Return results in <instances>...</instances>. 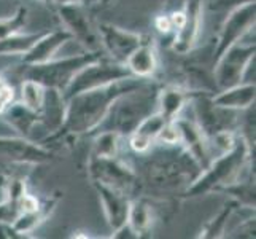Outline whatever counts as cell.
Masks as SVG:
<instances>
[{
  "mask_svg": "<svg viewBox=\"0 0 256 239\" xmlns=\"http://www.w3.org/2000/svg\"><path fill=\"white\" fill-rule=\"evenodd\" d=\"M60 18L66 24L67 31L72 34V37L90 50H96L100 45L99 34H97L88 20V16L78 4L75 5H60Z\"/></svg>",
  "mask_w": 256,
  "mask_h": 239,
  "instance_id": "obj_8",
  "label": "cell"
},
{
  "mask_svg": "<svg viewBox=\"0 0 256 239\" xmlns=\"http://www.w3.org/2000/svg\"><path fill=\"white\" fill-rule=\"evenodd\" d=\"M97 34H99L100 43L107 48V51L118 61V63H122V61L126 63V59L130 53L137 47L142 45L138 35L128 32L124 29L114 28V26H110V24L99 26Z\"/></svg>",
  "mask_w": 256,
  "mask_h": 239,
  "instance_id": "obj_7",
  "label": "cell"
},
{
  "mask_svg": "<svg viewBox=\"0 0 256 239\" xmlns=\"http://www.w3.org/2000/svg\"><path fill=\"white\" fill-rule=\"evenodd\" d=\"M254 101V85L244 83L234 85L218 94L214 99V105L223 109H246Z\"/></svg>",
  "mask_w": 256,
  "mask_h": 239,
  "instance_id": "obj_15",
  "label": "cell"
},
{
  "mask_svg": "<svg viewBox=\"0 0 256 239\" xmlns=\"http://www.w3.org/2000/svg\"><path fill=\"white\" fill-rule=\"evenodd\" d=\"M43 96H45V88L40 83L34 82L30 78L24 80V83L21 86V97H22V104L29 110L35 113H38L42 110Z\"/></svg>",
  "mask_w": 256,
  "mask_h": 239,
  "instance_id": "obj_20",
  "label": "cell"
},
{
  "mask_svg": "<svg viewBox=\"0 0 256 239\" xmlns=\"http://www.w3.org/2000/svg\"><path fill=\"white\" fill-rule=\"evenodd\" d=\"M188 21V15L184 12H176L170 16V23H172V28H175L176 31H180L184 28V24Z\"/></svg>",
  "mask_w": 256,
  "mask_h": 239,
  "instance_id": "obj_27",
  "label": "cell"
},
{
  "mask_svg": "<svg viewBox=\"0 0 256 239\" xmlns=\"http://www.w3.org/2000/svg\"><path fill=\"white\" fill-rule=\"evenodd\" d=\"M156 29H160L161 32H170L172 29V23L169 16H158L156 18Z\"/></svg>",
  "mask_w": 256,
  "mask_h": 239,
  "instance_id": "obj_28",
  "label": "cell"
},
{
  "mask_svg": "<svg viewBox=\"0 0 256 239\" xmlns=\"http://www.w3.org/2000/svg\"><path fill=\"white\" fill-rule=\"evenodd\" d=\"M128 222H130V226L136 229V231H142L150 225V212L144 204H136L129 207V217Z\"/></svg>",
  "mask_w": 256,
  "mask_h": 239,
  "instance_id": "obj_24",
  "label": "cell"
},
{
  "mask_svg": "<svg viewBox=\"0 0 256 239\" xmlns=\"http://www.w3.org/2000/svg\"><path fill=\"white\" fill-rule=\"evenodd\" d=\"M186 15H188V21L184 24V28L178 31V37L175 39V50H178L182 53L190 50L198 39V34L200 29V7L198 4L192 5L191 16L190 13Z\"/></svg>",
  "mask_w": 256,
  "mask_h": 239,
  "instance_id": "obj_17",
  "label": "cell"
},
{
  "mask_svg": "<svg viewBox=\"0 0 256 239\" xmlns=\"http://www.w3.org/2000/svg\"><path fill=\"white\" fill-rule=\"evenodd\" d=\"M132 72L128 69L126 64L114 63V64H105L94 61V63L82 67L78 72L72 77L68 85L62 90L64 99H70L75 94H80L83 91H90L94 88H100L105 85H110L120 80L130 78Z\"/></svg>",
  "mask_w": 256,
  "mask_h": 239,
  "instance_id": "obj_2",
  "label": "cell"
},
{
  "mask_svg": "<svg viewBox=\"0 0 256 239\" xmlns=\"http://www.w3.org/2000/svg\"><path fill=\"white\" fill-rule=\"evenodd\" d=\"M4 86H6V85H5V82H4V78H2V77H0V90H2V88H4Z\"/></svg>",
  "mask_w": 256,
  "mask_h": 239,
  "instance_id": "obj_30",
  "label": "cell"
},
{
  "mask_svg": "<svg viewBox=\"0 0 256 239\" xmlns=\"http://www.w3.org/2000/svg\"><path fill=\"white\" fill-rule=\"evenodd\" d=\"M126 66L132 72V75L150 77L158 67L156 53H154V50L152 47L140 45L128 56Z\"/></svg>",
  "mask_w": 256,
  "mask_h": 239,
  "instance_id": "obj_16",
  "label": "cell"
},
{
  "mask_svg": "<svg viewBox=\"0 0 256 239\" xmlns=\"http://www.w3.org/2000/svg\"><path fill=\"white\" fill-rule=\"evenodd\" d=\"M0 155L18 161H42L48 156V152L21 139H0Z\"/></svg>",
  "mask_w": 256,
  "mask_h": 239,
  "instance_id": "obj_14",
  "label": "cell"
},
{
  "mask_svg": "<svg viewBox=\"0 0 256 239\" xmlns=\"http://www.w3.org/2000/svg\"><path fill=\"white\" fill-rule=\"evenodd\" d=\"M118 132L116 131H105L96 139L92 156L96 158H113L118 152Z\"/></svg>",
  "mask_w": 256,
  "mask_h": 239,
  "instance_id": "obj_21",
  "label": "cell"
},
{
  "mask_svg": "<svg viewBox=\"0 0 256 239\" xmlns=\"http://www.w3.org/2000/svg\"><path fill=\"white\" fill-rule=\"evenodd\" d=\"M254 24V4L253 2H246L242 7H239L237 10H234L231 15L228 16V20L223 26V32H222V40H220L218 45V58L223 55V53L232 47L234 43L239 42V39L244 37L245 32H248Z\"/></svg>",
  "mask_w": 256,
  "mask_h": 239,
  "instance_id": "obj_6",
  "label": "cell"
},
{
  "mask_svg": "<svg viewBox=\"0 0 256 239\" xmlns=\"http://www.w3.org/2000/svg\"><path fill=\"white\" fill-rule=\"evenodd\" d=\"M254 47H244L239 43H234L229 47L222 56L218 58V66L215 70L216 83L222 88H231L239 85L244 78L245 70L253 61Z\"/></svg>",
  "mask_w": 256,
  "mask_h": 239,
  "instance_id": "obj_5",
  "label": "cell"
},
{
  "mask_svg": "<svg viewBox=\"0 0 256 239\" xmlns=\"http://www.w3.org/2000/svg\"><path fill=\"white\" fill-rule=\"evenodd\" d=\"M66 110L67 107L62 91L56 88H46L40 112H43V121L46 123L48 129H58L64 125Z\"/></svg>",
  "mask_w": 256,
  "mask_h": 239,
  "instance_id": "obj_13",
  "label": "cell"
},
{
  "mask_svg": "<svg viewBox=\"0 0 256 239\" xmlns=\"http://www.w3.org/2000/svg\"><path fill=\"white\" fill-rule=\"evenodd\" d=\"M18 207H20L22 212H37L38 210V201L37 198L30 196V194H22L18 201Z\"/></svg>",
  "mask_w": 256,
  "mask_h": 239,
  "instance_id": "obj_25",
  "label": "cell"
},
{
  "mask_svg": "<svg viewBox=\"0 0 256 239\" xmlns=\"http://www.w3.org/2000/svg\"><path fill=\"white\" fill-rule=\"evenodd\" d=\"M35 112L29 110L26 105H20V107H14L8 113V118L13 121V125L16 129H20L22 132H28L29 128L35 123Z\"/></svg>",
  "mask_w": 256,
  "mask_h": 239,
  "instance_id": "obj_23",
  "label": "cell"
},
{
  "mask_svg": "<svg viewBox=\"0 0 256 239\" xmlns=\"http://www.w3.org/2000/svg\"><path fill=\"white\" fill-rule=\"evenodd\" d=\"M72 34L67 29L64 31H54L51 34H46L40 37L37 42L24 53V63L28 66H35V64H43L48 63L56 55V51L64 45L66 42L72 40Z\"/></svg>",
  "mask_w": 256,
  "mask_h": 239,
  "instance_id": "obj_10",
  "label": "cell"
},
{
  "mask_svg": "<svg viewBox=\"0 0 256 239\" xmlns=\"http://www.w3.org/2000/svg\"><path fill=\"white\" fill-rule=\"evenodd\" d=\"M38 39L40 35L37 34H12L0 39V55H24Z\"/></svg>",
  "mask_w": 256,
  "mask_h": 239,
  "instance_id": "obj_19",
  "label": "cell"
},
{
  "mask_svg": "<svg viewBox=\"0 0 256 239\" xmlns=\"http://www.w3.org/2000/svg\"><path fill=\"white\" fill-rule=\"evenodd\" d=\"M96 187L99 190V196H100L105 215H107L110 226L113 229L124 228V225L128 223L129 207H130L126 196L118 188L100 183V182H96Z\"/></svg>",
  "mask_w": 256,
  "mask_h": 239,
  "instance_id": "obj_9",
  "label": "cell"
},
{
  "mask_svg": "<svg viewBox=\"0 0 256 239\" xmlns=\"http://www.w3.org/2000/svg\"><path fill=\"white\" fill-rule=\"evenodd\" d=\"M26 23H28V10L26 8H20L13 18L0 20V39H5L8 35L20 32L26 26Z\"/></svg>",
  "mask_w": 256,
  "mask_h": 239,
  "instance_id": "obj_22",
  "label": "cell"
},
{
  "mask_svg": "<svg viewBox=\"0 0 256 239\" xmlns=\"http://www.w3.org/2000/svg\"><path fill=\"white\" fill-rule=\"evenodd\" d=\"M12 99H13V88L4 86L2 90H0V112L5 110V107L12 102Z\"/></svg>",
  "mask_w": 256,
  "mask_h": 239,
  "instance_id": "obj_26",
  "label": "cell"
},
{
  "mask_svg": "<svg viewBox=\"0 0 256 239\" xmlns=\"http://www.w3.org/2000/svg\"><path fill=\"white\" fill-rule=\"evenodd\" d=\"M248 148L245 144L234 145L232 150H229L226 153H222V156H218L216 161H214L207 172L200 177V179L191 187L192 194H200L212 190L216 185L232 182L236 179V175L240 172V167L246 158Z\"/></svg>",
  "mask_w": 256,
  "mask_h": 239,
  "instance_id": "obj_4",
  "label": "cell"
},
{
  "mask_svg": "<svg viewBox=\"0 0 256 239\" xmlns=\"http://www.w3.org/2000/svg\"><path fill=\"white\" fill-rule=\"evenodd\" d=\"M166 123L167 120L162 117L161 112L145 117L136 126L134 134L130 137L132 150H136V152H146L150 145H152V142L158 137V134H160V131L164 128Z\"/></svg>",
  "mask_w": 256,
  "mask_h": 239,
  "instance_id": "obj_12",
  "label": "cell"
},
{
  "mask_svg": "<svg viewBox=\"0 0 256 239\" xmlns=\"http://www.w3.org/2000/svg\"><path fill=\"white\" fill-rule=\"evenodd\" d=\"M184 102H186V94L182 90H178V88H167L166 91L161 93L160 112L167 121H172L182 112Z\"/></svg>",
  "mask_w": 256,
  "mask_h": 239,
  "instance_id": "obj_18",
  "label": "cell"
},
{
  "mask_svg": "<svg viewBox=\"0 0 256 239\" xmlns=\"http://www.w3.org/2000/svg\"><path fill=\"white\" fill-rule=\"evenodd\" d=\"M59 5H75V4H82L83 0H54Z\"/></svg>",
  "mask_w": 256,
  "mask_h": 239,
  "instance_id": "obj_29",
  "label": "cell"
},
{
  "mask_svg": "<svg viewBox=\"0 0 256 239\" xmlns=\"http://www.w3.org/2000/svg\"><path fill=\"white\" fill-rule=\"evenodd\" d=\"M174 123L180 132V139L188 145L190 152L194 155V158H198L200 163L206 164V161L210 159V153H208L210 144L206 140L202 128L196 125L194 121H190L188 118L174 120Z\"/></svg>",
  "mask_w": 256,
  "mask_h": 239,
  "instance_id": "obj_11",
  "label": "cell"
},
{
  "mask_svg": "<svg viewBox=\"0 0 256 239\" xmlns=\"http://www.w3.org/2000/svg\"><path fill=\"white\" fill-rule=\"evenodd\" d=\"M94 61H99V58L94 53H91V55L66 58L60 61H48V63L43 64L29 66L30 69L28 70V78L40 83L43 88H56V90L62 91L78 70L94 63Z\"/></svg>",
  "mask_w": 256,
  "mask_h": 239,
  "instance_id": "obj_3",
  "label": "cell"
},
{
  "mask_svg": "<svg viewBox=\"0 0 256 239\" xmlns=\"http://www.w3.org/2000/svg\"><path fill=\"white\" fill-rule=\"evenodd\" d=\"M134 90L136 82L130 77L72 96L68 99L70 102L67 105L62 126L70 132H88L94 129L100 125L104 118H107L110 107L120 96Z\"/></svg>",
  "mask_w": 256,
  "mask_h": 239,
  "instance_id": "obj_1",
  "label": "cell"
}]
</instances>
